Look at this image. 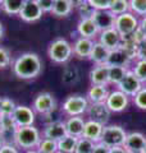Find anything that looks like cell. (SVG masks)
Segmentation results:
<instances>
[{"instance_id":"cell-1","label":"cell","mask_w":146,"mask_h":153,"mask_svg":"<svg viewBox=\"0 0 146 153\" xmlns=\"http://www.w3.org/2000/svg\"><path fill=\"white\" fill-rule=\"evenodd\" d=\"M12 70L19 79H35L42 71V61L36 52H24L13 61Z\"/></svg>"},{"instance_id":"cell-2","label":"cell","mask_w":146,"mask_h":153,"mask_svg":"<svg viewBox=\"0 0 146 153\" xmlns=\"http://www.w3.org/2000/svg\"><path fill=\"white\" fill-rule=\"evenodd\" d=\"M42 138V134L35 125L18 126L13 137V144H16L21 151H30L37 148Z\"/></svg>"},{"instance_id":"cell-3","label":"cell","mask_w":146,"mask_h":153,"mask_svg":"<svg viewBox=\"0 0 146 153\" xmlns=\"http://www.w3.org/2000/svg\"><path fill=\"white\" fill-rule=\"evenodd\" d=\"M47 55L56 64H65L73 56V46L65 38H55L47 47Z\"/></svg>"},{"instance_id":"cell-4","label":"cell","mask_w":146,"mask_h":153,"mask_svg":"<svg viewBox=\"0 0 146 153\" xmlns=\"http://www.w3.org/2000/svg\"><path fill=\"white\" fill-rule=\"evenodd\" d=\"M126 137H127V131L124 128L120 125H104L103 134H101L100 143L108 148H114V147H123Z\"/></svg>"},{"instance_id":"cell-5","label":"cell","mask_w":146,"mask_h":153,"mask_svg":"<svg viewBox=\"0 0 146 153\" xmlns=\"http://www.w3.org/2000/svg\"><path fill=\"white\" fill-rule=\"evenodd\" d=\"M89 100L82 94L68 96L63 102L62 110L67 116H84L89 108Z\"/></svg>"},{"instance_id":"cell-6","label":"cell","mask_w":146,"mask_h":153,"mask_svg":"<svg viewBox=\"0 0 146 153\" xmlns=\"http://www.w3.org/2000/svg\"><path fill=\"white\" fill-rule=\"evenodd\" d=\"M138 25H140L138 17L135 16L133 13L128 12L115 17L114 28L120 33L122 37H127L138 30Z\"/></svg>"},{"instance_id":"cell-7","label":"cell","mask_w":146,"mask_h":153,"mask_svg":"<svg viewBox=\"0 0 146 153\" xmlns=\"http://www.w3.org/2000/svg\"><path fill=\"white\" fill-rule=\"evenodd\" d=\"M117 89H119L120 92H123L124 94H127L128 97H135L136 93L144 87V83L135 75V73L132 70H128L127 74L124 75V78L120 80V82L115 85Z\"/></svg>"},{"instance_id":"cell-8","label":"cell","mask_w":146,"mask_h":153,"mask_svg":"<svg viewBox=\"0 0 146 153\" xmlns=\"http://www.w3.org/2000/svg\"><path fill=\"white\" fill-rule=\"evenodd\" d=\"M54 108H56V100L50 92L38 93L32 102V110L41 116L53 111Z\"/></svg>"},{"instance_id":"cell-9","label":"cell","mask_w":146,"mask_h":153,"mask_svg":"<svg viewBox=\"0 0 146 153\" xmlns=\"http://www.w3.org/2000/svg\"><path fill=\"white\" fill-rule=\"evenodd\" d=\"M105 105L110 110V112H122L124 110H127L129 106V97L123 92H120L119 89L111 91L109 92V96L105 101Z\"/></svg>"},{"instance_id":"cell-10","label":"cell","mask_w":146,"mask_h":153,"mask_svg":"<svg viewBox=\"0 0 146 153\" xmlns=\"http://www.w3.org/2000/svg\"><path fill=\"white\" fill-rule=\"evenodd\" d=\"M12 117L16 121L17 126H30L35 124L36 112L32 110V107L23 106V105H17Z\"/></svg>"},{"instance_id":"cell-11","label":"cell","mask_w":146,"mask_h":153,"mask_svg":"<svg viewBox=\"0 0 146 153\" xmlns=\"http://www.w3.org/2000/svg\"><path fill=\"white\" fill-rule=\"evenodd\" d=\"M87 115H89L90 120H95L97 123L106 125L110 119V110L108 108V106L105 105V102L101 103H90L89 108H87Z\"/></svg>"},{"instance_id":"cell-12","label":"cell","mask_w":146,"mask_h":153,"mask_svg":"<svg viewBox=\"0 0 146 153\" xmlns=\"http://www.w3.org/2000/svg\"><path fill=\"white\" fill-rule=\"evenodd\" d=\"M145 144H146V137L144 134L138 131H132V133H127L123 147L128 153H142Z\"/></svg>"},{"instance_id":"cell-13","label":"cell","mask_w":146,"mask_h":153,"mask_svg":"<svg viewBox=\"0 0 146 153\" xmlns=\"http://www.w3.org/2000/svg\"><path fill=\"white\" fill-rule=\"evenodd\" d=\"M42 9L38 7V4L35 1H26L24 5L22 8V10L19 12V18L22 21L27 22V23H33V22H37L40 21L41 17H42Z\"/></svg>"},{"instance_id":"cell-14","label":"cell","mask_w":146,"mask_h":153,"mask_svg":"<svg viewBox=\"0 0 146 153\" xmlns=\"http://www.w3.org/2000/svg\"><path fill=\"white\" fill-rule=\"evenodd\" d=\"M123 37L120 36V33L115 30V28H110V30L101 31L99 33V41L101 45H104L106 49L109 50H115L118 49L122 44Z\"/></svg>"},{"instance_id":"cell-15","label":"cell","mask_w":146,"mask_h":153,"mask_svg":"<svg viewBox=\"0 0 146 153\" xmlns=\"http://www.w3.org/2000/svg\"><path fill=\"white\" fill-rule=\"evenodd\" d=\"M115 17L110 10H95L92 14V21L95 22V25L99 28V31H105L114 28L115 23Z\"/></svg>"},{"instance_id":"cell-16","label":"cell","mask_w":146,"mask_h":153,"mask_svg":"<svg viewBox=\"0 0 146 153\" xmlns=\"http://www.w3.org/2000/svg\"><path fill=\"white\" fill-rule=\"evenodd\" d=\"M64 135H67V129H65L64 120L45 124V126L42 129V137L44 138H49V139H53V140H56V142Z\"/></svg>"},{"instance_id":"cell-17","label":"cell","mask_w":146,"mask_h":153,"mask_svg":"<svg viewBox=\"0 0 146 153\" xmlns=\"http://www.w3.org/2000/svg\"><path fill=\"white\" fill-rule=\"evenodd\" d=\"M95 41L91 38L86 37H78L73 44V55L77 59H89V56L91 54V50L94 47Z\"/></svg>"},{"instance_id":"cell-18","label":"cell","mask_w":146,"mask_h":153,"mask_svg":"<svg viewBox=\"0 0 146 153\" xmlns=\"http://www.w3.org/2000/svg\"><path fill=\"white\" fill-rule=\"evenodd\" d=\"M90 82L91 84H109V65L108 64H97L90 70Z\"/></svg>"},{"instance_id":"cell-19","label":"cell","mask_w":146,"mask_h":153,"mask_svg":"<svg viewBox=\"0 0 146 153\" xmlns=\"http://www.w3.org/2000/svg\"><path fill=\"white\" fill-rule=\"evenodd\" d=\"M77 33L80 37H86L94 40L99 36V28L95 25V22L92 21V18H82L80 19L78 25H77Z\"/></svg>"},{"instance_id":"cell-20","label":"cell","mask_w":146,"mask_h":153,"mask_svg":"<svg viewBox=\"0 0 146 153\" xmlns=\"http://www.w3.org/2000/svg\"><path fill=\"white\" fill-rule=\"evenodd\" d=\"M85 123L86 120L82 116H68L64 120L67 134L76 138H81L82 134H84Z\"/></svg>"},{"instance_id":"cell-21","label":"cell","mask_w":146,"mask_h":153,"mask_svg":"<svg viewBox=\"0 0 146 153\" xmlns=\"http://www.w3.org/2000/svg\"><path fill=\"white\" fill-rule=\"evenodd\" d=\"M104 125L100 123H97L95 120H86L85 128H84V134L82 137L87 138V139L92 140L94 143H100L101 139V134H103Z\"/></svg>"},{"instance_id":"cell-22","label":"cell","mask_w":146,"mask_h":153,"mask_svg":"<svg viewBox=\"0 0 146 153\" xmlns=\"http://www.w3.org/2000/svg\"><path fill=\"white\" fill-rule=\"evenodd\" d=\"M2 120V128H0V137L3 138L4 143H13V137L18 128L16 121L12 116H0Z\"/></svg>"},{"instance_id":"cell-23","label":"cell","mask_w":146,"mask_h":153,"mask_svg":"<svg viewBox=\"0 0 146 153\" xmlns=\"http://www.w3.org/2000/svg\"><path fill=\"white\" fill-rule=\"evenodd\" d=\"M109 96L108 85H101V84H91V87L87 92V100L90 103H101L105 102Z\"/></svg>"},{"instance_id":"cell-24","label":"cell","mask_w":146,"mask_h":153,"mask_svg":"<svg viewBox=\"0 0 146 153\" xmlns=\"http://www.w3.org/2000/svg\"><path fill=\"white\" fill-rule=\"evenodd\" d=\"M131 63H132V60L120 47L115 50H110L108 60H106V64L109 66H127V68H129Z\"/></svg>"},{"instance_id":"cell-25","label":"cell","mask_w":146,"mask_h":153,"mask_svg":"<svg viewBox=\"0 0 146 153\" xmlns=\"http://www.w3.org/2000/svg\"><path fill=\"white\" fill-rule=\"evenodd\" d=\"M110 50L106 49L104 45H101L99 41H96L94 44V47L91 50V54L89 56V59L94 63L95 65L97 64H106V60H108Z\"/></svg>"},{"instance_id":"cell-26","label":"cell","mask_w":146,"mask_h":153,"mask_svg":"<svg viewBox=\"0 0 146 153\" xmlns=\"http://www.w3.org/2000/svg\"><path fill=\"white\" fill-rule=\"evenodd\" d=\"M73 12V4L71 0H55L51 14L58 18L68 17Z\"/></svg>"},{"instance_id":"cell-27","label":"cell","mask_w":146,"mask_h":153,"mask_svg":"<svg viewBox=\"0 0 146 153\" xmlns=\"http://www.w3.org/2000/svg\"><path fill=\"white\" fill-rule=\"evenodd\" d=\"M77 140H78V138L67 134V135H64L58 140V151L63 153H75L77 147Z\"/></svg>"},{"instance_id":"cell-28","label":"cell","mask_w":146,"mask_h":153,"mask_svg":"<svg viewBox=\"0 0 146 153\" xmlns=\"http://www.w3.org/2000/svg\"><path fill=\"white\" fill-rule=\"evenodd\" d=\"M24 0H4L2 4V9L8 16H18L24 5Z\"/></svg>"},{"instance_id":"cell-29","label":"cell","mask_w":146,"mask_h":153,"mask_svg":"<svg viewBox=\"0 0 146 153\" xmlns=\"http://www.w3.org/2000/svg\"><path fill=\"white\" fill-rule=\"evenodd\" d=\"M129 68L127 66H109V84L117 85L124 78Z\"/></svg>"},{"instance_id":"cell-30","label":"cell","mask_w":146,"mask_h":153,"mask_svg":"<svg viewBox=\"0 0 146 153\" xmlns=\"http://www.w3.org/2000/svg\"><path fill=\"white\" fill-rule=\"evenodd\" d=\"M36 149L40 153H56L58 152V142L42 137Z\"/></svg>"},{"instance_id":"cell-31","label":"cell","mask_w":146,"mask_h":153,"mask_svg":"<svg viewBox=\"0 0 146 153\" xmlns=\"http://www.w3.org/2000/svg\"><path fill=\"white\" fill-rule=\"evenodd\" d=\"M129 12L137 17L146 16V0H129Z\"/></svg>"},{"instance_id":"cell-32","label":"cell","mask_w":146,"mask_h":153,"mask_svg":"<svg viewBox=\"0 0 146 153\" xmlns=\"http://www.w3.org/2000/svg\"><path fill=\"white\" fill-rule=\"evenodd\" d=\"M135 73V75L141 80L142 83H146V59H137L135 60V65L131 69Z\"/></svg>"},{"instance_id":"cell-33","label":"cell","mask_w":146,"mask_h":153,"mask_svg":"<svg viewBox=\"0 0 146 153\" xmlns=\"http://www.w3.org/2000/svg\"><path fill=\"white\" fill-rule=\"evenodd\" d=\"M95 144L96 143H94L92 140L87 139L85 137H81V138H78V140H77V147H76L75 153H91L94 151Z\"/></svg>"},{"instance_id":"cell-34","label":"cell","mask_w":146,"mask_h":153,"mask_svg":"<svg viewBox=\"0 0 146 153\" xmlns=\"http://www.w3.org/2000/svg\"><path fill=\"white\" fill-rule=\"evenodd\" d=\"M109 10L114 16H120V14L129 12V0H114L113 5L110 7Z\"/></svg>"},{"instance_id":"cell-35","label":"cell","mask_w":146,"mask_h":153,"mask_svg":"<svg viewBox=\"0 0 146 153\" xmlns=\"http://www.w3.org/2000/svg\"><path fill=\"white\" fill-rule=\"evenodd\" d=\"M17 105L9 97H3L2 100V110H0V116H12Z\"/></svg>"},{"instance_id":"cell-36","label":"cell","mask_w":146,"mask_h":153,"mask_svg":"<svg viewBox=\"0 0 146 153\" xmlns=\"http://www.w3.org/2000/svg\"><path fill=\"white\" fill-rule=\"evenodd\" d=\"M12 64V56H11V51L7 47L0 46V70H4L9 68Z\"/></svg>"},{"instance_id":"cell-37","label":"cell","mask_w":146,"mask_h":153,"mask_svg":"<svg viewBox=\"0 0 146 153\" xmlns=\"http://www.w3.org/2000/svg\"><path fill=\"white\" fill-rule=\"evenodd\" d=\"M133 103L137 108L146 111V87H142L136 93V96L133 97Z\"/></svg>"},{"instance_id":"cell-38","label":"cell","mask_w":146,"mask_h":153,"mask_svg":"<svg viewBox=\"0 0 146 153\" xmlns=\"http://www.w3.org/2000/svg\"><path fill=\"white\" fill-rule=\"evenodd\" d=\"M87 3L95 9V10H109L113 5L114 0H87Z\"/></svg>"},{"instance_id":"cell-39","label":"cell","mask_w":146,"mask_h":153,"mask_svg":"<svg viewBox=\"0 0 146 153\" xmlns=\"http://www.w3.org/2000/svg\"><path fill=\"white\" fill-rule=\"evenodd\" d=\"M77 10H78L80 17L82 19V18H91L92 14H94V12H95V9L92 8L89 3H86V4H84V5H81L80 8H77Z\"/></svg>"},{"instance_id":"cell-40","label":"cell","mask_w":146,"mask_h":153,"mask_svg":"<svg viewBox=\"0 0 146 153\" xmlns=\"http://www.w3.org/2000/svg\"><path fill=\"white\" fill-rule=\"evenodd\" d=\"M36 3L38 4V7L42 9L44 13H51L55 0H36Z\"/></svg>"},{"instance_id":"cell-41","label":"cell","mask_w":146,"mask_h":153,"mask_svg":"<svg viewBox=\"0 0 146 153\" xmlns=\"http://www.w3.org/2000/svg\"><path fill=\"white\" fill-rule=\"evenodd\" d=\"M0 153H23V152L13 143H4V146L0 148Z\"/></svg>"},{"instance_id":"cell-42","label":"cell","mask_w":146,"mask_h":153,"mask_svg":"<svg viewBox=\"0 0 146 153\" xmlns=\"http://www.w3.org/2000/svg\"><path fill=\"white\" fill-rule=\"evenodd\" d=\"M137 59H146V37H144L137 45Z\"/></svg>"},{"instance_id":"cell-43","label":"cell","mask_w":146,"mask_h":153,"mask_svg":"<svg viewBox=\"0 0 146 153\" xmlns=\"http://www.w3.org/2000/svg\"><path fill=\"white\" fill-rule=\"evenodd\" d=\"M91 153H109V148L106 146H104L103 143H96L94 151Z\"/></svg>"},{"instance_id":"cell-44","label":"cell","mask_w":146,"mask_h":153,"mask_svg":"<svg viewBox=\"0 0 146 153\" xmlns=\"http://www.w3.org/2000/svg\"><path fill=\"white\" fill-rule=\"evenodd\" d=\"M138 30L141 31V33L146 37V16L140 19V25H138Z\"/></svg>"},{"instance_id":"cell-45","label":"cell","mask_w":146,"mask_h":153,"mask_svg":"<svg viewBox=\"0 0 146 153\" xmlns=\"http://www.w3.org/2000/svg\"><path fill=\"white\" fill-rule=\"evenodd\" d=\"M109 153H128L124 149V147H114V148H109Z\"/></svg>"},{"instance_id":"cell-46","label":"cell","mask_w":146,"mask_h":153,"mask_svg":"<svg viewBox=\"0 0 146 153\" xmlns=\"http://www.w3.org/2000/svg\"><path fill=\"white\" fill-rule=\"evenodd\" d=\"M72 4H73V8H80L81 5H84V4L87 3V0H71Z\"/></svg>"},{"instance_id":"cell-47","label":"cell","mask_w":146,"mask_h":153,"mask_svg":"<svg viewBox=\"0 0 146 153\" xmlns=\"http://www.w3.org/2000/svg\"><path fill=\"white\" fill-rule=\"evenodd\" d=\"M3 37H4V26L0 23V41L3 40Z\"/></svg>"},{"instance_id":"cell-48","label":"cell","mask_w":146,"mask_h":153,"mask_svg":"<svg viewBox=\"0 0 146 153\" xmlns=\"http://www.w3.org/2000/svg\"><path fill=\"white\" fill-rule=\"evenodd\" d=\"M23 153H40V152H38V151L36 149V148H35V149H30V151H26V152H23Z\"/></svg>"},{"instance_id":"cell-49","label":"cell","mask_w":146,"mask_h":153,"mask_svg":"<svg viewBox=\"0 0 146 153\" xmlns=\"http://www.w3.org/2000/svg\"><path fill=\"white\" fill-rule=\"evenodd\" d=\"M3 146H4V140H3V138L0 137V148H2Z\"/></svg>"},{"instance_id":"cell-50","label":"cell","mask_w":146,"mask_h":153,"mask_svg":"<svg viewBox=\"0 0 146 153\" xmlns=\"http://www.w3.org/2000/svg\"><path fill=\"white\" fill-rule=\"evenodd\" d=\"M2 100H3V97H0V110H2Z\"/></svg>"},{"instance_id":"cell-51","label":"cell","mask_w":146,"mask_h":153,"mask_svg":"<svg viewBox=\"0 0 146 153\" xmlns=\"http://www.w3.org/2000/svg\"><path fill=\"white\" fill-rule=\"evenodd\" d=\"M142 153H146V144H145V148H144V151H142Z\"/></svg>"},{"instance_id":"cell-52","label":"cell","mask_w":146,"mask_h":153,"mask_svg":"<svg viewBox=\"0 0 146 153\" xmlns=\"http://www.w3.org/2000/svg\"><path fill=\"white\" fill-rule=\"evenodd\" d=\"M3 1H4V0H0V7H2V4H3Z\"/></svg>"},{"instance_id":"cell-53","label":"cell","mask_w":146,"mask_h":153,"mask_svg":"<svg viewBox=\"0 0 146 153\" xmlns=\"http://www.w3.org/2000/svg\"><path fill=\"white\" fill-rule=\"evenodd\" d=\"M24 1H35V0H24Z\"/></svg>"},{"instance_id":"cell-54","label":"cell","mask_w":146,"mask_h":153,"mask_svg":"<svg viewBox=\"0 0 146 153\" xmlns=\"http://www.w3.org/2000/svg\"><path fill=\"white\" fill-rule=\"evenodd\" d=\"M0 128H2V120H0Z\"/></svg>"},{"instance_id":"cell-55","label":"cell","mask_w":146,"mask_h":153,"mask_svg":"<svg viewBox=\"0 0 146 153\" xmlns=\"http://www.w3.org/2000/svg\"><path fill=\"white\" fill-rule=\"evenodd\" d=\"M56 153H63V152H59V151H58V152H56Z\"/></svg>"}]
</instances>
